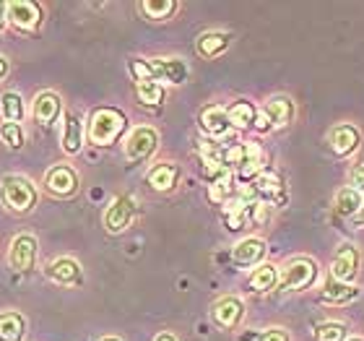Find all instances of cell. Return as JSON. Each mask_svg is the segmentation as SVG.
Segmentation results:
<instances>
[{"label": "cell", "mask_w": 364, "mask_h": 341, "mask_svg": "<svg viewBox=\"0 0 364 341\" xmlns=\"http://www.w3.org/2000/svg\"><path fill=\"white\" fill-rule=\"evenodd\" d=\"M125 125H128V120H125V115L120 110H114V107H99L89 120V133H86L89 144L112 146L125 133Z\"/></svg>", "instance_id": "6da1fadb"}, {"label": "cell", "mask_w": 364, "mask_h": 341, "mask_svg": "<svg viewBox=\"0 0 364 341\" xmlns=\"http://www.w3.org/2000/svg\"><path fill=\"white\" fill-rule=\"evenodd\" d=\"M37 188L29 177L21 174H6L0 180V201L6 204V209H11L14 214H29L37 206Z\"/></svg>", "instance_id": "7a4b0ae2"}, {"label": "cell", "mask_w": 364, "mask_h": 341, "mask_svg": "<svg viewBox=\"0 0 364 341\" xmlns=\"http://www.w3.org/2000/svg\"><path fill=\"white\" fill-rule=\"evenodd\" d=\"M318 279V263L312 258H294L284 266L279 276V287L284 292H304Z\"/></svg>", "instance_id": "3957f363"}, {"label": "cell", "mask_w": 364, "mask_h": 341, "mask_svg": "<svg viewBox=\"0 0 364 341\" xmlns=\"http://www.w3.org/2000/svg\"><path fill=\"white\" fill-rule=\"evenodd\" d=\"M8 266L14 273H26L34 271L37 266V237L34 235H16L8 248Z\"/></svg>", "instance_id": "277c9868"}, {"label": "cell", "mask_w": 364, "mask_h": 341, "mask_svg": "<svg viewBox=\"0 0 364 341\" xmlns=\"http://www.w3.org/2000/svg\"><path fill=\"white\" fill-rule=\"evenodd\" d=\"M159 146V133L151 125H138V128L130 130V136L125 138V159L138 164V162H146L156 152Z\"/></svg>", "instance_id": "5b68a950"}, {"label": "cell", "mask_w": 364, "mask_h": 341, "mask_svg": "<svg viewBox=\"0 0 364 341\" xmlns=\"http://www.w3.org/2000/svg\"><path fill=\"white\" fill-rule=\"evenodd\" d=\"M6 19L16 31H34L42 23V6L34 0H14L6 8Z\"/></svg>", "instance_id": "8992f818"}, {"label": "cell", "mask_w": 364, "mask_h": 341, "mask_svg": "<svg viewBox=\"0 0 364 341\" xmlns=\"http://www.w3.org/2000/svg\"><path fill=\"white\" fill-rule=\"evenodd\" d=\"M359 263H362V253H359L357 245L343 243L341 248L336 251L331 271H333V276H336L338 284H354L357 276H359Z\"/></svg>", "instance_id": "52a82bcc"}, {"label": "cell", "mask_w": 364, "mask_h": 341, "mask_svg": "<svg viewBox=\"0 0 364 341\" xmlns=\"http://www.w3.org/2000/svg\"><path fill=\"white\" fill-rule=\"evenodd\" d=\"M133 216H136V201L130 196L114 198L105 211V229L109 235H120L133 224Z\"/></svg>", "instance_id": "ba28073f"}, {"label": "cell", "mask_w": 364, "mask_h": 341, "mask_svg": "<svg viewBox=\"0 0 364 341\" xmlns=\"http://www.w3.org/2000/svg\"><path fill=\"white\" fill-rule=\"evenodd\" d=\"M45 190L55 198H70L78 190V174L68 164H55L45 174Z\"/></svg>", "instance_id": "9c48e42d"}, {"label": "cell", "mask_w": 364, "mask_h": 341, "mask_svg": "<svg viewBox=\"0 0 364 341\" xmlns=\"http://www.w3.org/2000/svg\"><path fill=\"white\" fill-rule=\"evenodd\" d=\"M211 318L219 328L232 331V328H237L240 323H242L245 303L240 300V297H221L219 303L211 308Z\"/></svg>", "instance_id": "30bf717a"}, {"label": "cell", "mask_w": 364, "mask_h": 341, "mask_svg": "<svg viewBox=\"0 0 364 341\" xmlns=\"http://www.w3.org/2000/svg\"><path fill=\"white\" fill-rule=\"evenodd\" d=\"M47 279L60 284V287H78L84 281V273H81V266L73 261V258H55L53 263L47 266Z\"/></svg>", "instance_id": "8fae6325"}, {"label": "cell", "mask_w": 364, "mask_h": 341, "mask_svg": "<svg viewBox=\"0 0 364 341\" xmlns=\"http://www.w3.org/2000/svg\"><path fill=\"white\" fill-rule=\"evenodd\" d=\"M328 144H331V149H333L338 157H351V154L359 149V144H362V133H359V128L349 125V122H341V125H336V128L331 130Z\"/></svg>", "instance_id": "7c38bea8"}, {"label": "cell", "mask_w": 364, "mask_h": 341, "mask_svg": "<svg viewBox=\"0 0 364 341\" xmlns=\"http://www.w3.org/2000/svg\"><path fill=\"white\" fill-rule=\"evenodd\" d=\"M200 128H203L205 136H211V138L229 136V130H232V122H229L227 107H221V105L203 107V112H200Z\"/></svg>", "instance_id": "4fadbf2b"}, {"label": "cell", "mask_w": 364, "mask_h": 341, "mask_svg": "<svg viewBox=\"0 0 364 341\" xmlns=\"http://www.w3.org/2000/svg\"><path fill=\"white\" fill-rule=\"evenodd\" d=\"M154 81H167V84H182L188 78V65L180 58H151Z\"/></svg>", "instance_id": "5bb4252c"}, {"label": "cell", "mask_w": 364, "mask_h": 341, "mask_svg": "<svg viewBox=\"0 0 364 341\" xmlns=\"http://www.w3.org/2000/svg\"><path fill=\"white\" fill-rule=\"evenodd\" d=\"M60 112H63V102L55 91H42V94H37L34 105H31V115H34V120H37L39 125H53V122L60 117Z\"/></svg>", "instance_id": "9a60e30c"}, {"label": "cell", "mask_w": 364, "mask_h": 341, "mask_svg": "<svg viewBox=\"0 0 364 341\" xmlns=\"http://www.w3.org/2000/svg\"><path fill=\"white\" fill-rule=\"evenodd\" d=\"M268 248H266V240H260V237H245L240 243L235 245V251H232V261L237 266H260V261L266 258Z\"/></svg>", "instance_id": "2e32d148"}, {"label": "cell", "mask_w": 364, "mask_h": 341, "mask_svg": "<svg viewBox=\"0 0 364 341\" xmlns=\"http://www.w3.org/2000/svg\"><path fill=\"white\" fill-rule=\"evenodd\" d=\"M146 182H149L156 193H169V190H175L177 182H180V167L172 164V162H159V164H154V167L149 169Z\"/></svg>", "instance_id": "e0dca14e"}, {"label": "cell", "mask_w": 364, "mask_h": 341, "mask_svg": "<svg viewBox=\"0 0 364 341\" xmlns=\"http://www.w3.org/2000/svg\"><path fill=\"white\" fill-rule=\"evenodd\" d=\"M263 112H266L268 122H271V128L281 130V128H287L289 122L294 120L296 107L289 97H281V94H279V97H271L266 105H263Z\"/></svg>", "instance_id": "ac0fdd59"}, {"label": "cell", "mask_w": 364, "mask_h": 341, "mask_svg": "<svg viewBox=\"0 0 364 341\" xmlns=\"http://www.w3.org/2000/svg\"><path fill=\"white\" fill-rule=\"evenodd\" d=\"M63 152L76 157L81 149H84V122L76 112H65L63 115Z\"/></svg>", "instance_id": "d6986e66"}, {"label": "cell", "mask_w": 364, "mask_h": 341, "mask_svg": "<svg viewBox=\"0 0 364 341\" xmlns=\"http://www.w3.org/2000/svg\"><path fill=\"white\" fill-rule=\"evenodd\" d=\"M229 42H232V37H229L227 31H205V34L198 37L196 50L200 58L211 61V58H219L221 53H227Z\"/></svg>", "instance_id": "ffe728a7"}, {"label": "cell", "mask_w": 364, "mask_h": 341, "mask_svg": "<svg viewBox=\"0 0 364 341\" xmlns=\"http://www.w3.org/2000/svg\"><path fill=\"white\" fill-rule=\"evenodd\" d=\"M26 336V318L16 310L0 313V341H21Z\"/></svg>", "instance_id": "44dd1931"}, {"label": "cell", "mask_w": 364, "mask_h": 341, "mask_svg": "<svg viewBox=\"0 0 364 341\" xmlns=\"http://www.w3.org/2000/svg\"><path fill=\"white\" fill-rule=\"evenodd\" d=\"M229 115V122H232V128L237 130H247L255 125V117H258V107L247 102V99H237L235 105L227 110Z\"/></svg>", "instance_id": "7402d4cb"}, {"label": "cell", "mask_w": 364, "mask_h": 341, "mask_svg": "<svg viewBox=\"0 0 364 341\" xmlns=\"http://www.w3.org/2000/svg\"><path fill=\"white\" fill-rule=\"evenodd\" d=\"M237 193L235 188V174L229 172V169H224V172H219L216 177H213L211 188H208V198H211L213 204H227V201H232Z\"/></svg>", "instance_id": "603a6c76"}, {"label": "cell", "mask_w": 364, "mask_h": 341, "mask_svg": "<svg viewBox=\"0 0 364 341\" xmlns=\"http://www.w3.org/2000/svg\"><path fill=\"white\" fill-rule=\"evenodd\" d=\"M247 284H250L252 292H271V289L279 284V271H276V266L260 263L258 268H252Z\"/></svg>", "instance_id": "cb8c5ba5"}, {"label": "cell", "mask_w": 364, "mask_h": 341, "mask_svg": "<svg viewBox=\"0 0 364 341\" xmlns=\"http://www.w3.org/2000/svg\"><path fill=\"white\" fill-rule=\"evenodd\" d=\"M359 297V289L354 284H331V287L323 289V295H320V303H328V305H346L351 300H357Z\"/></svg>", "instance_id": "d4e9b609"}, {"label": "cell", "mask_w": 364, "mask_h": 341, "mask_svg": "<svg viewBox=\"0 0 364 341\" xmlns=\"http://www.w3.org/2000/svg\"><path fill=\"white\" fill-rule=\"evenodd\" d=\"M0 112H3L6 122H21L23 115H26L21 94H18V91H6V94L0 97Z\"/></svg>", "instance_id": "484cf974"}, {"label": "cell", "mask_w": 364, "mask_h": 341, "mask_svg": "<svg viewBox=\"0 0 364 341\" xmlns=\"http://www.w3.org/2000/svg\"><path fill=\"white\" fill-rule=\"evenodd\" d=\"M362 193L351 188H343L338 190V196H336V211L341 214V216H357L359 209H362Z\"/></svg>", "instance_id": "4316f807"}, {"label": "cell", "mask_w": 364, "mask_h": 341, "mask_svg": "<svg viewBox=\"0 0 364 341\" xmlns=\"http://www.w3.org/2000/svg\"><path fill=\"white\" fill-rule=\"evenodd\" d=\"M138 8H141L151 21H164V19H169L180 6H177L175 0H144Z\"/></svg>", "instance_id": "83f0119b"}, {"label": "cell", "mask_w": 364, "mask_h": 341, "mask_svg": "<svg viewBox=\"0 0 364 341\" xmlns=\"http://www.w3.org/2000/svg\"><path fill=\"white\" fill-rule=\"evenodd\" d=\"M138 102L146 107H159L164 102V86L159 81H144V84H136Z\"/></svg>", "instance_id": "f1b7e54d"}, {"label": "cell", "mask_w": 364, "mask_h": 341, "mask_svg": "<svg viewBox=\"0 0 364 341\" xmlns=\"http://www.w3.org/2000/svg\"><path fill=\"white\" fill-rule=\"evenodd\" d=\"M252 188H255V193L263 198H273V196H279V190H281V177L276 172H271V169H263V172L252 180Z\"/></svg>", "instance_id": "f546056e"}, {"label": "cell", "mask_w": 364, "mask_h": 341, "mask_svg": "<svg viewBox=\"0 0 364 341\" xmlns=\"http://www.w3.org/2000/svg\"><path fill=\"white\" fill-rule=\"evenodd\" d=\"M349 339V331L343 323L338 320H326L315 328V341H346Z\"/></svg>", "instance_id": "4dcf8cb0"}, {"label": "cell", "mask_w": 364, "mask_h": 341, "mask_svg": "<svg viewBox=\"0 0 364 341\" xmlns=\"http://www.w3.org/2000/svg\"><path fill=\"white\" fill-rule=\"evenodd\" d=\"M0 138L8 144V149H21V146L26 144L21 122H3V125H0Z\"/></svg>", "instance_id": "1f68e13d"}, {"label": "cell", "mask_w": 364, "mask_h": 341, "mask_svg": "<svg viewBox=\"0 0 364 341\" xmlns=\"http://www.w3.org/2000/svg\"><path fill=\"white\" fill-rule=\"evenodd\" d=\"M130 73L136 78V84H144V81H154V70H151V63L144 61V58H133L128 63Z\"/></svg>", "instance_id": "d6a6232c"}, {"label": "cell", "mask_w": 364, "mask_h": 341, "mask_svg": "<svg viewBox=\"0 0 364 341\" xmlns=\"http://www.w3.org/2000/svg\"><path fill=\"white\" fill-rule=\"evenodd\" d=\"M349 188L357 190V193H364V157L359 162H354V167L349 172Z\"/></svg>", "instance_id": "836d02e7"}, {"label": "cell", "mask_w": 364, "mask_h": 341, "mask_svg": "<svg viewBox=\"0 0 364 341\" xmlns=\"http://www.w3.org/2000/svg\"><path fill=\"white\" fill-rule=\"evenodd\" d=\"M260 341H289V334L284 328H268L260 334Z\"/></svg>", "instance_id": "e575fe53"}, {"label": "cell", "mask_w": 364, "mask_h": 341, "mask_svg": "<svg viewBox=\"0 0 364 341\" xmlns=\"http://www.w3.org/2000/svg\"><path fill=\"white\" fill-rule=\"evenodd\" d=\"M252 128H258L260 133L271 130V122H268V117H266V112H263V110H258V117H255V125H252Z\"/></svg>", "instance_id": "d590c367"}, {"label": "cell", "mask_w": 364, "mask_h": 341, "mask_svg": "<svg viewBox=\"0 0 364 341\" xmlns=\"http://www.w3.org/2000/svg\"><path fill=\"white\" fill-rule=\"evenodd\" d=\"M8 70H11V63H8L6 55H0V81L8 76Z\"/></svg>", "instance_id": "8d00e7d4"}, {"label": "cell", "mask_w": 364, "mask_h": 341, "mask_svg": "<svg viewBox=\"0 0 364 341\" xmlns=\"http://www.w3.org/2000/svg\"><path fill=\"white\" fill-rule=\"evenodd\" d=\"M6 8H8V3H0V31H3V26L8 23V19H6Z\"/></svg>", "instance_id": "74e56055"}, {"label": "cell", "mask_w": 364, "mask_h": 341, "mask_svg": "<svg viewBox=\"0 0 364 341\" xmlns=\"http://www.w3.org/2000/svg\"><path fill=\"white\" fill-rule=\"evenodd\" d=\"M154 341H177V339L172 334H167V331H161V334H156V339Z\"/></svg>", "instance_id": "f35d334b"}, {"label": "cell", "mask_w": 364, "mask_h": 341, "mask_svg": "<svg viewBox=\"0 0 364 341\" xmlns=\"http://www.w3.org/2000/svg\"><path fill=\"white\" fill-rule=\"evenodd\" d=\"M357 221L359 224H364V201H362V209H359V214H357Z\"/></svg>", "instance_id": "ab89813d"}, {"label": "cell", "mask_w": 364, "mask_h": 341, "mask_svg": "<svg viewBox=\"0 0 364 341\" xmlns=\"http://www.w3.org/2000/svg\"><path fill=\"white\" fill-rule=\"evenodd\" d=\"M102 341H120V339H117V336H105Z\"/></svg>", "instance_id": "60d3db41"}, {"label": "cell", "mask_w": 364, "mask_h": 341, "mask_svg": "<svg viewBox=\"0 0 364 341\" xmlns=\"http://www.w3.org/2000/svg\"><path fill=\"white\" fill-rule=\"evenodd\" d=\"M346 341H364L362 336H351V339H346Z\"/></svg>", "instance_id": "b9f144b4"}]
</instances>
